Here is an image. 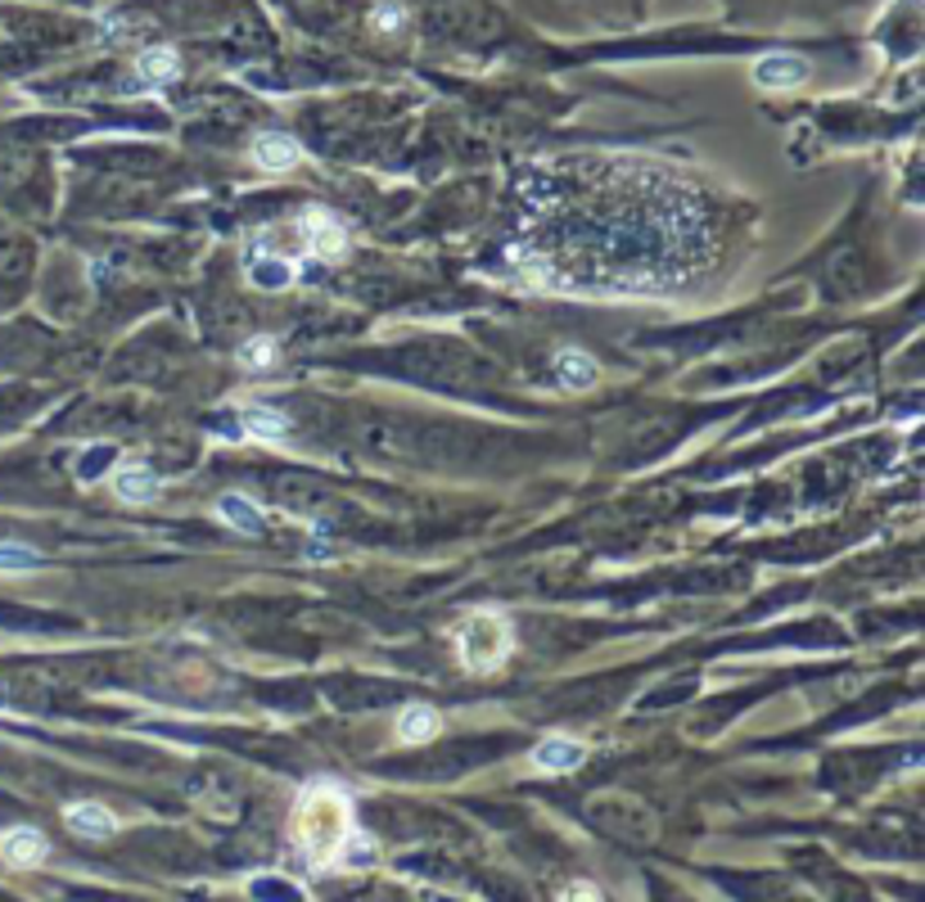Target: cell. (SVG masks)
Returning a JSON list of instances; mask_svg holds the SVG:
<instances>
[{
	"label": "cell",
	"instance_id": "1",
	"mask_svg": "<svg viewBox=\"0 0 925 902\" xmlns=\"http://www.w3.org/2000/svg\"><path fill=\"white\" fill-rule=\"evenodd\" d=\"M510 257L555 293H678L714 267L709 204L646 154H565L529 167Z\"/></svg>",
	"mask_w": 925,
	"mask_h": 902
},
{
	"label": "cell",
	"instance_id": "2",
	"mask_svg": "<svg viewBox=\"0 0 925 902\" xmlns=\"http://www.w3.org/2000/svg\"><path fill=\"white\" fill-rule=\"evenodd\" d=\"M357 831L352 821V799L335 780H316L308 785L299 803H293V821H289V835L299 844V853L312 861V867H335L339 848L348 844V835Z\"/></svg>",
	"mask_w": 925,
	"mask_h": 902
},
{
	"label": "cell",
	"instance_id": "3",
	"mask_svg": "<svg viewBox=\"0 0 925 902\" xmlns=\"http://www.w3.org/2000/svg\"><path fill=\"white\" fill-rule=\"evenodd\" d=\"M514 650V627L497 610H474L456 627V655L470 672H497Z\"/></svg>",
	"mask_w": 925,
	"mask_h": 902
},
{
	"label": "cell",
	"instance_id": "4",
	"mask_svg": "<svg viewBox=\"0 0 925 902\" xmlns=\"http://www.w3.org/2000/svg\"><path fill=\"white\" fill-rule=\"evenodd\" d=\"M299 231H303V240H308V253H316V257H325V262H335V257L348 253V226H344L339 217H329L325 208H308V212L299 217Z\"/></svg>",
	"mask_w": 925,
	"mask_h": 902
},
{
	"label": "cell",
	"instance_id": "5",
	"mask_svg": "<svg viewBox=\"0 0 925 902\" xmlns=\"http://www.w3.org/2000/svg\"><path fill=\"white\" fill-rule=\"evenodd\" d=\"M0 857H5L10 867H19V871H32V867H42V861L50 857V840L42 831H32V825H14V831L0 835Z\"/></svg>",
	"mask_w": 925,
	"mask_h": 902
},
{
	"label": "cell",
	"instance_id": "6",
	"mask_svg": "<svg viewBox=\"0 0 925 902\" xmlns=\"http://www.w3.org/2000/svg\"><path fill=\"white\" fill-rule=\"evenodd\" d=\"M808 82V63L799 55H763L754 63V86L763 91H795Z\"/></svg>",
	"mask_w": 925,
	"mask_h": 902
},
{
	"label": "cell",
	"instance_id": "7",
	"mask_svg": "<svg viewBox=\"0 0 925 902\" xmlns=\"http://www.w3.org/2000/svg\"><path fill=\"white\" fill-rule=\"evenodd\" d=\"M529 763H533L537 772H574V767L587 763V744L574 740V736H546V740H537V749L529 754Z\"/></svg>",
	"mask_w": 925,
	"mask_h": 902
},
{
	"label": "cell",
	"instance_id": "8",
	"mask_svg": "<svg viewBox=\"0 0 925 902\" xmlns=\"http://www.w3.org/2000/svg\"><path fill=\"white\" fill-rule=\"evenodd\" d=\"M293 271H299V267H293L289 257L263 253V244L248 248V285H253V289H267V293L289 289V285H293Z\"/></svg>",
	"mask_w": 925,
	"mask_h": 902
},
{
	"label": "cell",
	"instance_id": "9",
	"mask_svg": "<svg viewBox=\"0 0 925 902\" xmlns=\"http://www.w3.org/2000/svg\"><path fill=\"white\" fill-rule=\"evenodd\" d=\"M555 380H560V389L587 393V389H597L601 366H597V357H587L582 348H565V352H555Z\"/></svg>",
	"mask_w": 925,
	"mask_h": 902
},
{
	"label": "cell",
	"instance_id": "10",
	"mask_svg": "<svg viewBox=\"0 0 925 902\" xmlns=\"http://www.w3.org/2000/svg\"><path fill=\"white\" fill-rule=\"evenodd\" d=\"M63 821H68V831L72 835H82V840H108L118 831V817L108 812L104 803H72V808H63Z\"/></svg>",
	"mask_w": 925,
	"mask_h": 902
},
{
	"label": "cell",
	"instance_id": "11",
	"mask_svg": "<svg viewBox=\"0 0 925 902\" xmlns=\"http://www.w3.org/2000/svg\"><path fill=\"white\" fill-rule=\"evenodd\" d=\"M303 159V149L293 136H280V131H263L253 140V163L267 167V172H289L293 163Z\"/></svg>",
	"mask_w": 925,
	"mask_h": 902
},
{
	"label": "cell",
	"instance_id": "12",
	"mask_svg": "<svg viewBox=\"0 0 925 902\" xmlns=\"http://www.w3.org/2000/svg\"><path fill=\"white\" fill-rule=\"evenodd\" d=\"M159 474L150 470V465H123L118 474H114V493H118V501H127V506H150L154 497H159Z\"/></svg>",
	"mask_w": 925,
	"mask_h": 902
},
{
	"label": "cell",
	"instance_id": "13",
	"mask_svg": "<svg viewBox=\"0 0 925 902\" xmlns=\"http://www.w3.org/2000/svg\"><path fill=\"white\" fill-rule=\"evenodd\" d=\"M438 731H442V718H438L429 704H406V708L397 713V740H406V744L433 740Z\"/></svg>",
	"mask_w": 925,
	"mask_h": 902
},
{
	"label": "cell",
	"instance_id": "14",
	"mask_svg": "<svg viewBox=\"0 0 925 902\" xmlns=\"http://www.w3.org/2000/svg\"><path fill=\"white\" fill-rule=\"evenodd\" d=\"M176 72H181V59L167 46H154L136 59V82H144V86H163V82L176 78Z\"/></svg>",
	"mask_w": 925,
	"mask_h": 902
},
{
	"label": "cell",
	"instance_id": "15",
	"mask_svg": "<svg viewBox=\"0 0 925 902\" xmlns=\"http://www.w3.org/2000/svg\"><path fill=\"white\" fill-rule=\"evenodd\" d=\"M217 514L227 519L231 529H240V533H263V523H267L263 510H257L248 497H240V493H227V497H221V501H217Z\"/></svg>",
	"mask_w": 925,
	"mask_h": 902
},
{
	"label": "cell",
	"instance_id": "16",
	"mask_svg": "<svg viewBox=\"0 0 925 902\" xmlns=\"http://www.w3.org/2000/svg\"><path fill=\"white\" fill-rule=\"evenodd\" d=\"M240 420H244V429L253 438H280V433H289V420L280 416V410H271V406H248Z\"/></svg>",
	"mask_w": 925,
	"mask_h": 902
},
{
	"label": "cell",
	"instance_id": "17",
	"mask_svg": "<svg viewBox=\"0 0 925 902\" xmlns=\"http://www.w3.org/2000/svg\"><path fill=\"white\" fill-rule=\"evenodd\" d=\"M339 861H344L348 871H370V867H375V861H380V853H375V840H370V835H361V831H352V835H348V844L339 848Z\"/></svg>",
	"mask_w": 925,
	"mask_h": 902
},
{
	"label": "cell",
	"instance_id": "18",
	"mask_svg": "<svg viewBox=\"0 0 925 902\" xmlns=\"http://www.w3.org/2000/svg\"><path fill=\"white\" fill-rule=\"evenodd\" d=\"M271 361H276V338H267V334L248 338V344L240 348V366L244 370H267Z\"/></svg>",
	"mask_w": 925,
	"mask_h": 902
},
{
	"label": "cell",
	"instance_id": "19",
	"mask_svg": "<svg viewBox=\"0 0 925 902\" xmlns=\"http://www.w3.org/2000/svg\"><path fill=\"white\" fill-rule=\"evenodd\" d=\"M36 551L32 546H0V569H14V574H23V569H36Z\"/></svg>",
	"mask_w": 925,
	"mask_h": 902
},
{
	"label": "cell",
	"instance_id": "20",
	"mask_svg": "<svg viewBox=\"0 0 925 902\" xmlns=\"http://www.w3.org/2000/svg\"><path fill=\"white\" fill-rule=\"evenodd\" d=\"M375 27L380 32H397L402 27V5H393V0H380V5H375Z\"/></svg>",
	"mask_w": 925,
	"mask_h": 902
}]
</instances>
